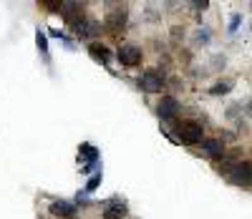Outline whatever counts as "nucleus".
<instances>
[{
	"label": "nucleus",
	"instance_id": "f3484780",
	"mask_svg": "<svg viewBox=\"0 0 252 219\" xmlns=\"http://www.w3.org/2000/svg\"><path fill=\"white\" fill-rule=\"evenodd\" d=\"M40 5H43L46 10H51V13H58L61 10V0H43Z\"/></svg>",
	"mask_w": 252,
	"mask_h": 219
},
{
	"label": "nucleus",
	"instance_id": "f257e3e1",
	"mask_svg": "<svg viewBox=\"0 0 252 219\" xmlns=\"http://www.w3.org/2000/svg\"><path fill=\"white\" fill-rule=\"evenodd\" d=\"M126 23H129V8L126 5H111V10L106 13V18H103V31H106L109 35H119Z\"/></svg>",
	"mask_w": 252,
	"mask_h": 219
},
{
	"label": "nucleus",
	"instance_id": "f8f14e48",
	"mask_svg": "<svg viewBox=\"0 0 252 219\" xmlns=\"http://www.w3.org/2000/svg\"><path fill=\"white\" fill-rule=\"evenodd\" d=\"M89 53H91V58H96V61H98V63H103V65H109V63H111V58H114L111 48L106 46V43H101V40L89 43Z\"/></svg>",
	"mask_w": 252,
	"mask_h": 219
},
{
	"label": "nucleus",
	"instance_id": "a211bd4d",
	"mask_svg": "<svg viewBox=\"0 0 252 219\" xmlns=\"http://www.w3.org/2000/svg\"><path fill=\"white\" fill-rule=\"evenodd\" d=\"M197 40L207 46V43H209V31H207V28H202V31H199V35H197Z\"/></svg>",
	"mask_w": 252,
	"mask_h": 219
},
{
	"label": "nucleus",
	"instance_id": "ddd939ff",
	"mask_svg": "<svg viewBox=\"0 0 252 219\" xmlns=\"http://www.w3.org/2000/svg\"><path fill=\"white\" fill-rule=\"evenodd\" d=\"M235 89V81H217L212 89H209V96H227Z\"/></svg>",
	"mask_w": 252,
	"mask_h": 219
},
{
	"label": "nucleus",
	"instance_id": "9b49d317",
	"mask_svg": "<svg viewBox=\"0 0 252 219\" xmlns=\"http://www.w3.org/2000/svg\"><path fill=\"white\" fill-rule=\"evenodd\" d=\"M202 154L209 159H222L227 154L222 139H202Z\"/></svg>",
	"mask_w": 252,
	"mask_h": 219
},
{
	"label": "nucleus",
	"instance_id": "2eb2a0df",
	"mask_svg": "<svg viewBox=\"0 0 252 219\" xmlns=\"http://www.w3.org/2000/svg\"><path fill=\"white\" fill-rule=\"evenodd\" d=\"M98 184H101V171H96L94 177L89 179V184H86V189H83V191L91 194V191H96V189H98Z\"/></svg>",
	"mask_w": 252,
	"mask_h": 219
},
{
	"label": "nucleus",
	"instance_id": "f03ea898",
	"mask_svg": "<svg viewBox=\"0 0 252 219\" xmlns=\"http://www.w3.org/2000/svg\"><path fill=\"white\" fill-rule=\"evenodd\" d=\"M177 139L184 144V146H197L202 144L204 139V126L199 121H179L177 124Z\"/></svg>",
	"mask_w": 252,
	"mask_h": 219
},
{
	"label": "nucleus",
	"instance_id": "0eeeda50",
	"mask_svg": "<svg viewBox=\"0 0 252 219\" xmlns=\"http://www.w3.org/2000/svg\"><path fill=\"white\" fill-rule=\"evenodd\" d=\"M129 217V207H126V202H121L119 196H114V199L103 202L101 207V219H126Z\"/></svg>",
	"mask_w": 252,
	"mask_h": 219
},
{
	"label": "nucleus",
	"instance_id": "aec40b11",
	"mask_svg": "<svg viewBox=\"0 0 252 219\" xmlns=\"http://www.w3.org/2000/svg\"><path fill=\"white\" fill-rule=\"evenodd\" d=\"M192 8H194V10H207L209 3H207V0H197V3H192Z\"/></svg>",
	"mask_w": 252,
	"mask_h": 219
},
{
	"label": "nucleus",
	"instance_id": "6ab92c4d",
	"mask_svg": "<svg viewBox=\"0 0 252 219\" xmlns=\"http://www.w3.org/2000/svg\"><path fill=\"white\" fill-rule=\"evenodd\" d=\"M76 202H78V204H89V194H86V191H78V194H76Z\"/></svg>",
	"mask_w": 252,
	"mask_h": 219
},
{
	"label": "nucleus",
	"instance_id": "20e7f679",
	"mask_svg": "<svg viewBox=\"0 0 252 219\" xmlns=\"http://www.w3.org/2000/svg\"><path fill=\"white\" fill-rule=\"evenodd\" d=\"M164 73H159L157 68H149V71H144L141 78H139V86H141V91L144 94H161L164 91Z\"/></svg>",
	"mask_w": 252,
	"mask_h": 219
},
{
	"label": "nucleus",
	"instance_id": "dca6fc26",
	"mask_svg": "<svg viewBox=\"0 0 252 219\" xmlns=\"http://www.w3.org/2000/svg\"><path fill=\"white\" fill-rule=\"evenodd\" d=\"M240 23H242V13H235L232 15V20H229V33H237V28H240Z\"/></svg>",
	"mask_w": 252,
	"mask_h": 219
},
{
	"label": "nucleus",
	"instance_id": "39448f33",
	"mask_svg": "<svg viewBox=\"0 0 252 219\" xmlns=\"http://www.w3.org/2000/svg\"><path fill=\"white\" fill-rule=\"evenodd\" d=\"M71 28H73V33H76L81 40H89V43H94V40L101 35V31H103L98 20H91V18H81L78 23L71 26Z\"/></svg>",
	"mask_w": 252,
	"mask_h": 219
},
{
	"label": "nucleus",
	"instance_id": "4468645a",
	"mask_svg": "<svg viewBox=\"0 0 252 219\" xmlns=\"http://www.w3.org/2000/svg\"><path fill=\"white\" fill-rule=\"evenodd\" d=\"M35 46H38V51H40V56L43 58H48V53H51V48H48V35H46V31H35Z\"/></svg>",
	"mask_w": 252,
	"mask_h": 219
},
{
	"label": "nucleus",
	"instance_id": "7ed1b4c3",
	"mask_svg": "<svg viewBox=\"0 0 252 219\" xmlns=\"http://www.w3.org/2000/svg\"><path fill=\"white\" fill-rule=\"evenodd\" d=\"M116 58H119V63L124 65V68H136V65H141V61H144V51L139 46H134V43H124V46L116 51Z\"/></svg>",
	"mask_w": 252,
	"mask_h": 219
},
{
	"label": "nucleus",
	"instance_id": "9d476101",
	"mask_svg": "<svg viewBox=\"0 0 252 219\" xmlns=\"http://www.w3.org/2000/svg\"><path fill=\"white\" fill-rule=\"evenodd\" d=\"M51 214L56 219H78V209L73 202H66V199H56L51 202Z\"/></svg>",
	"mask_w": 252,
	"mask_h": 219
},
{
	"label": "nucleus",
	"instance_id": "423d86ee",
	"mask_svg": "<svg viewBox=\"0 0 252 219\" xmlns=\"http://www.w3.org/2000/svg\"><path fill=\"white\" fill-rule=\"evenodd\" d=\"M78 161H83V174L89 171H101L98 169V149L94 144H81L78 146Z\"/></svg>",
	"mask_w": 252,
	"mask_h": 219
},
{
	"label": "nucleus",
	"instance_id": "6e6552de",
	"mask_svg": "<svg viewBox=\"0 0 252 219\" xmlns=\"http://www.w3.org/2000/svg\"><path fill=\"white\" fill-rule=\"evenodd\" d=\"M177 114H179V101H177L174 96H169V94L161 96L159 103H157V116H159L161 121H174Z\"/></svg>",
	"mask_w": 252,
	"mask_h": 219
},
{
	"label": "nucleus",
	"instance_id": "1a4fd4ad",
	"mask_svg": "<svg viewBox=\"0 0 252 219\" xmlns=\"http://www.w3.org/2000/svg\"><path fill=\"white\" fill-rule=\"evenodd\" d=\"M58 13L63 15V20H66L68 26H76L81 18H86V5L83 3H61Z\"/></svg>",
	"mask_w": 252,
	"mask_h": 219
}]
</instances>
